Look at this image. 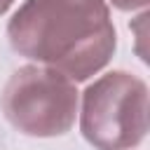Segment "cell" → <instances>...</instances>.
<instances>
[{
    "mask_svg": "<svg viewBox=\"0 0 150 150\" xmlns=\"http://www.w3.org/2000/svg\"><path fill=\"white\" fill-rule=\"evenodd\" d=\"M7 38L16 54L73 82L101 73L117 47L105 0H23L7 23Z\"/></svg>",
    "mask_w": 150,
    "mask_h": 150,
    "instance_id": "6da1fadb",
    "label": "cell"
},
{
    "mask_svg": "<svg viewBox=\"0 0 150 150\" xmlns=\"http://www.w3.org/2000/svg\"><path fill=\"white\" fill-rule=\"evenodd\" d=\"M80 131L96 150H131L148 134V84L110 70L82 91Z\"/></svg>",
    "mask_w": 150,
    "mask_h": 150,
    "instance_id": "7a4b0ae2",
    "label": "cell"
},
{
    "mask_svg": "<svg viewBox=\"0 0 150 150\" xmlns=\"http://www.w3.org/2000/svg\"><path fill=\"white\" fill-rule=\"evenodd\" d=\"M80 91L63 73L28 63L16 68L0 96L5 120L21 134L35 138L63 136L73 129Z\"/></svg>",
    "mask_w": 150,
    "mask_h": 150,
    "instance_id": "3957f363",
    "label": "cell"
},
{
    "mask_svg": "<svg viewBox=\"0 0 150 150\" xmlns=\"http://www.w3.org/2000/svg\"><path fill=\"white\" fill-rule=\"evenodd\" d=\"M110 2L122 12H134V9H145L150 0H110Z\"/></svg>",
    "mask_w": 150,
    "mask_h": 150,
    "instance_id": "277c9868",
    "label": "cell"
},
{
    "mask_svg": "<svg viewBox=\"0 0 150 150\" xmlns=\"http://www.w3.org/2000/svg\"><path fill=\"white\" fill-rule=\"evenodd\" d=\"M12 2H14V0H0V14H5V12L12 7Z\"/></svg>",
    "mask_w": 150,
    "mask_h": 150,
    "instance_id": "5b68a950",
    "label": "cell"
}]
</instances>
